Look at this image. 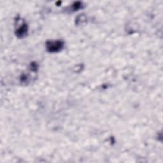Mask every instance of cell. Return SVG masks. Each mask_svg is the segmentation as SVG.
I'll list each match as a JSON object with an SVG mask.
<instances>
[{
	"label": "cell",
	"instance_id": "1",
	"mask_svg": "<svg viewBox=\"0 0 163 163\" xmlns=\"http://www.w3.org/2000/svg\"><path fill=\"white\" fill-rule=\"evenodd\" d=\"M63 47V43L61 41L48 42L47 43V47L50 52H57L62 49Z\"/></svg>",
	"mask_w": 163,
	"mask_h": 163
},
{
	"label": "cell",
	"instance_id": "2",
	"mask_svg": "<svg viewBox=\"0 0 163 163\" xmlns=\"http://www.w3.org/2000/svg\"><path fill=\"white\" fill-rule=\"evenodd\" d=\"M27 31V28H26V25L24 24L22 25L19 29L17 31V34L18 36H23L24 35H25Z\"/></svg>",
	"mask_w": 163,
	"mask_h": 163
}]
</instances>
